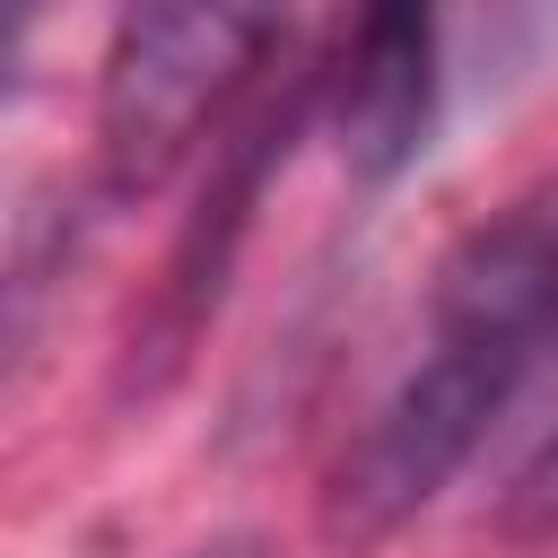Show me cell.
Listing matches in <instances>:
<instances>
[{
	"label": "cell",
	"mask_w": 558,
	"mask_h": 558,
	"mask_svg": "<svg viewBox=\"0 0 558 558\" xmlns=\"http://www.w3.org/2000/svg\"><path fill=\"white\" fill-rule=\"evenodd\" d=\"M549 349H558V166L523 183L506 209H488L436 262L401 375L331 462L323 532L375 549L410 514H427L453 488V471L497 436V418L523 401V384L549 366Z\"/></svg>",
	"instance_id": "1"
},
{
	"label": "cell",
	"mask_w": 558,
	"mask_h": 558,
	"mask_svg": "<svg viewBox=\"0 0 558 558\" xmlns=\"http://www.w3.org/2000/svg\"><path fill=\"white\" fill-rule=\"evenodd\" d=\"M288 0H122L96 78V183L157 192L279 44Z\"/></svg>",
	"instance_id": "2"
},
{
	"label": "cell",
	"mask_w": 558,
	"mask_h": 558,
	"mask_svg": "<svg viewBox=\"0 0 558 558\" xmlns=\"http://www.w3.org/2000/svg\"><path fill=\"white\" fill-rule=\"evenodd\" d=\"M506 523H514V532H558V436L532 453V471H523V488H514Z\"/></svg>",
	"instance_id": "4"
},
{
	"label": "cell",
	"mask_w": 558,
	"mask_h": 558,
	"mask_svg": "<svg viewBox=\"0 0 558 558\" xmlns=\"http://www.w3.org/2000/svg\"><path fill=\"white\" fill-rule=\"evenodd\" d=\"M26 9H35V0H17V17H26Z\"/></svg>",
	"instance_id": "5"
},
{
	"label": "cell",
	"mask_w": 558,
	"mask_h": 558,
	"mask_svg": "<svg viewBox=\"0 0 558 558\" xmlns=\"http://www.w3.org/2000/svg\"><path fill=\"white\" fill-rule=\"evenodd\" d=\"M445 9L453 0H357L331 61V140L357 183H392L427 157L445 113Z\"/></svg>",
	"instance_id": "3"
}]
</instances>
